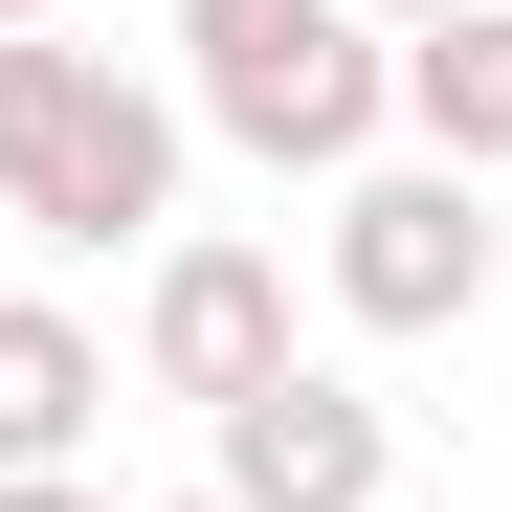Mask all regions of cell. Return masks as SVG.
<instances>
[{"label":"cell","mask_w":512,"mask_h":512,"mask_svg":"<svg viewBox=\"0 0 512 512\" xmlns=\"http://www.w3.org/2000/svg\"><path fill=\"white\" fill-rule=\"evenodd\" d=\"M23 23H67V0H0V45H23Z\"/></svg>","instance_id":"10"},{"label":"cell","mask_w":512,"mask_h":512,"mask_svg":"<svg viewBox=\"0 0 512 512\" xmlns=\"http://www.w3.org/2000/svg\"><path fill=\"white\" fill-rule=\"evenodd\" d=\"M379 134H401V156H446V179H512V0H446V23H401Z\"/></svg>","instance_id":"6"},{"label":"cell","mask_w":512,"mask_h":512,"mask_svg":"<svg viewBox=\"0 0 512 512\" xmlns=\"http://www.w3.org/2000/svg\"><path fill=\"white\" fill-rule=\"evenodd\" d=\"M134 512H223V490H134Z\"/></svg>","instance_id":"11"},{"label":"cell","mask_w":512,"mask_h":512,"mask_svg":"<svg viewBox=\"0 0 512 512\" xmlns=\"http://www.w3.org/2000/svg\"><path fill=\"white\" fill-rule=\"evenodd\" d=\"M179 179H201V134L156 67L67 45V23L0 45V245H179Z\"/></svg>","instance_id":"1"},{"label":"cell","mask_w":512,"mask_h":512,"mask_svg":"<svg viewBox=\"0 0 512 512\" xmlns=\"http://www.w3.org/2000/svg\"><path fill=\"white\" fill-rule=\"evenodd\" d=\"M201 490H223V512H379V490H401V401L334 379V357H290V379H245V401L201 423Z\"/></svg>","instance_id":"5"},{"label":"cell","mask_w":512,"mask_h":512,"mask_svg":"<svg viewBox=\"0 0 512 512\" xmlns=\"http://www.w3.org/2000/svg\"><path fill=\"white\" fill-rule=\"evenodd\" d=\"M0 512H134V490H90V468H23V490H0Z\"/></svg>","instance_id":"8"},{"label":"cell","mask_w":512,"mask_h":512,"mask_svg":"<svg viewBox=\"0 0 512 512\" xmlns=\"http://www.w3.org/2000/svg\"><path fill=\"white\" fill-rule=\"evenodd\" d=\"M312 357V334H290V245H245V223H179V245H156V268H134V379L156 401H245V379H290Z\"/></svg>","instance_id":"4"},{"label":"cell","mask_w":512,"mask_h":512,"mask_svg":"<svg viewBox=\"0 0 512 512\" xmlns=\"http://www.w3.org/2000/svg\"><path fill=\"white\" fill-rule=\"evenodd\" d=\"M379 23L357 0H179V134L268 156V179H357L379 156Z\"/></svg>","instance_id":"2"},{"label":"cell","mask_w":512,"mask_h":512,"mask_svg":"<svg viewBox=\"0 0 512 512\" xmlns=\"http://www.w3.org/2000/svg\"><path fill=\"white\" fill-rule=\"evenodd\" d=\"M357 23H379V45H401V23H446V0H357Z\"/></svg>","instance_id":"9"},{"label":"cell","mask_w":512,"mask_h":512,"mask_svg":"<svg viewBox=\"0 0 512 512\" xmlns=\"http://www.w3.org/2000/svg\"><path fill=\"white\" fill-rule=\"evenodd\" d=\"M312 290H334V334H468L512 290V223H490V179H446V156H357L334 223H312Z\"/></svg>","instance_id":"3"},{"label":"cell","mask_w":512,"mask_h":512,"mask_svg":"<svg viewBox=\"0 0 512 512\" xmlns=\"http://www.w3.org/2000/svg\"><path fill=\"white\" fill-rule=\"evenodd\" d=\"M90 423H112V334L45 312V290H0V490H23V468H90Z\"/></svg>","instance_id":"7"}]
</instances>
